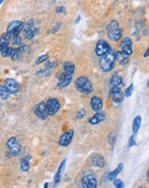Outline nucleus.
Instances as JSON below:
<instances>
[{
	"mask_svg": "<svg viewBox=\"0 0 149 188\" xmlns=\"http://www.w3.org/2000/svg\"><path fill=\"white\" fill-rule=\"evenodd\" d=\"M49 116H54L60 110V103L57 99H50L45 103Z\"/></svg>",
	"mask_w": 149,
	"mask_h": 188,
	"instance_id": "5",
	"label": "nucleus"
},
{
	"mask_svg": "<svg viewBox=\"0 0 149 188\" xmlns=\"http://www.w3.org/2000/svg\"><path fill=\"white\" fill-rule=\"evenodd\" d=\"M76 70V66H75V63L72 62H65L64 64V71L66 74L69 75H73V74L75 73Z\"/></svg>",
	"mask_w": 149,
	"mask_h": 188,
	"instance_id": "17",
	"label": "nucleus"
},
{
	"mask_svg": "<svg viewBox=\"0 0 149 188\" xmlns=\"http://www.w3.org/2000/svg\"><path fill=\"white\" fill-rule=\"evenodd\" d=\"M11 51H12V48L10 47V46H8L2 51H0V53H1V55H2L3 57H9V56H11Z\"/></svg>",
	"mask_w": 149,
	"mask_h": 188,
	"instance_id": "32",
	"label": "nucleus"
},
{
	"mask_svg": "<svg viewBox=\"0 0 149 188\" xmlns=\"http://www.w3.org/2000/svg\"><path fill=\"white\" fill-rule=\"evenodd\" d=\"M116 62V52L110 50L105 55L102 56L99 60V68L104 72H110L115 66Z\"/></svg>",
	"mask_w": 149,
	"mask_h": 188,
	"instance_id": "1",
	"label": "nucleus"
},
{
	"mask_svg": "<svg viewBox=\"0 0 149 188\" xmlns=\"http://www.w3.org/2000/svg\"><path fill=\"white\" fill-rule=\"evenodd\" d=\"M116 59L121 65H126L129 62V56L125 54L123 51L119 50L116 53Z\"/></svg>",
	"mask_w": 149,
	"mask_h": 188,
	"instance_id": "16",
	"label": "nucleus"
},
{
	"mask_svg": "<svg viewBox=\"0 0 149 188\" xmlns=\"http://www.w3.org/2000/svg\"><path fill=\"white\" fill-rule=\"evenodd\" d=\"M149 56V47L147 48V50H146L145 54H144V57H148Z\"/></svg>",
	"mask_w": 149,
	"mask_h": 188,
	"instance_id": "44",
	"label": "nucleus"
},
{
	"mask_svg": "<svg viewBox=\"0 0 149 188\" xmlns=\"http://www.w3.org/2000/svg\"><path fill=\"white\" fill-rule=\"evenodd\" d=\"M34 114L38 116L40 119H46L48 115V112H47V109H46V105L44 102H41L39 103V105H37L34 107Z\"/></svg>",
	"mask_w": 149,
	"mask_h": 188,
	"instance_id": "9",
	"label": "nucleus"
},
{
	"mask_svg": "<svg viewBox=\"0 0 149 188\" xmlns=\"http://www.w3.org/2000/svg\"><path fill=\"white\" fill-rule=\"evenodd\" d=\"M58 80H58V83H57V86L61 87V88H64V87L68 86L71 83L72 75H69V74H66L65 73H63L58 76Z\"/></svg>",
	"mask_w": 149,
	"mask_h": 188,
	"instance_id": "13",
	"label": "nucleus"
},
{
	"mask_svg": "<svg viewBox=\"0 0 149 188\" xmlns=\"http://www.w3.org/2000/svg\"><path fill=\"white\" fill-rule=\"evenodd\" d=\"M141 116H137L134 119V121H133L132 130L134 134L137 133V132L139 131L140 127H141Z\"/></svg>",
	"mask_w": 149,
	"mask_h": 188,
	"instance_id": "21",
	"label": "nucleus"
},
{
	"mask_svg": "<svg viewBox=\"0 0 149 188\" xmlns=\"http://www.w3.org/2000/svg\"><path fill=\"white\" fill-rule=\"evenodd\" d=\"M57 65V61H49L45 63V69L50 70V69H52V68H56Z\"/></svg>",
	"mask_w": 149,
	"mask_h": 188,
	"instance_id": "34",
	"label": "nucleus"
},
{
	"mask_svg": "<svg viewBox=\"0 0 149 188\" xmlns=\"http://www.w3.org/2000/svg\"><path fill=\"white\" fill-rule=\"evenodd\" d=\"M85 115H86V111L84 109H81V110H79L77 114H76V118L77 119H82V118H83L85 116Z\"/></svg>",
	"mask_w": 149,
	"mask_h": 188,
	"instance_id": "38",
	"label": "nucleus"
},
{
	"mask_svg": "<svg viewBox=\"0 0 149 188\" xmlns=\"http://www.w3.org/2000/svg\"><path fill=\"white\" fill-rule=\"evenodd\" d=\"M108 141H109V144L110 145L114 144V141H115V134L114 133H111L109 135V138H108Z\"/></svg>",
	"mask_w": 149,
	"mask_h": 188,
	"instance_id": "41",
	"label": "nucleus"
},
{
	"mask_svg": "<svg viewBox=\"0 0 149 188\" xmlns=\"http://www.w3.org/2000/svg\"><path fill=\"white\" fill-rule=\"evenodd\" d=\"M2 38H4V39H7V40H11V38H12V35H11V33H8V32H6V33H4L3 34H2V36H1Z\"/></svg>",
	"mask_w": 149,
	"mask_h": 188,
	"instance_id": "42",
	"label": "nucleus"
},
{
	"mask_svg": "<svg viewBox=\"0 0 149 188\" xmlns=\"http://www.w3.org/2000/svg\"><path fill=\"white\" fill-rule=\"evenodd\" d=\"M22 53H23V52L22 51L20 47L15 48V49H12V51H11V60H12V61H17V60H19V59L22 57Z\"/></svg>",
	"mask_w": 149,
	"mask_h": 188,
	"instance_id": "20",
	"label": "nucleus"
},
{
	"mask_svg": "<svg viewBox=\"0 0 149 188\" xmlns=\"http://www.w3.org/2000/svg\"><path fill=\"white\" fill-rule=\"evenodd\" d=\"M9 44H10V41L7 40V39H4V38H0V51L5 49L6 47L9 46Z\"/></svg>",
	"mask_w": 149,
	"mask_h": 188,
	"instance_id": "31",
	"label": "nucleus"
},
{
	"mask_svg": "<svg viewBox=\"0 0 149 188\" xmlns=\"http://www.w3.org/2000/svg\"><path fill=\"white\" fill-rule=\"evenodd\" d=\"M107 37L111 41H114V42L119 41L123 37V29L120 28H116L107 31Z\"/></svg>",
	"mask_w": 149,
	"mask_h": 188,
	"instance_id": "11",
	"label": "nucleus"
},
{
	"mask_svg": "<svg viewBox=\"0 0 149 188\" xmlns=\"http://www.w3.org/2000/svg\"><path fill=\"white\" fill-rule=\"evenodd\" d=\"M135 145H136V142L135 141V136L131 135L129 137V147H132Z\"/></svg>",
	"mask_w": 149,
	"mask_h": 188,
	"instance_id": "39",
	"label": "nucleus"
},
{
	"mask_svg": "<svg viewBox=\"0 0 149 188\" xmlns=\"http://www.w3.org/2000/svg\"><path fill=\"white\" fill-rule=\"evenodd\" d=\"M56 12L57 14H65L66 13V10L64 6H59L56 9Z\"/></svg>",
	"mask_w": 149,
	"mask_h": 188,
	"instance_id": "40",
	"label": "nucleus"
},
{
	"mask_svg": "<svg viewBox=\"0 0 149 188\" xmlns=\"http://www.w3.org/2000/svg\"><path fill=\"white\" fill-rule=\"evenodd\" d=\"M90 105H91V107L94 112H99V111H102L103 102H102V99L99 97H96V96L93 97L90 101Z\"/></svg>",
	"mask_w": 149,
	"mask_h": 188,
	"instance_id": "14",
	"label": "nucleus"
},
{
	"mask_svg": "<svg viewBox=\"0 0 149 188\" xmlns=\"http://www.w3.org/2000/svg\"><path fill=\"white\" fill-rule=\"evenodd\" d=\"M23 22H21V21H18V20H16V21H13V22H11L9 25H8V27H7V30H6V32H8V33H11L17 27H19L20 25H22Z\"/></svg>",
	"mask_w": 149,
	"mask_h": 188,
	"instance_id": "23",
	"label": "nucleus"
},
{
	"mask_svg": "<svg viewBox=\"0 0 149 188\" xmlns=\"http://www.w3.org/2000/svg\"><path fill=\"white\" fill-rule=\"evenodd\" d=\"M111 50L110 45L105 39H99L95 46V53L98 56H102Z\"/></svg>",
	"mask_w": 149,
	"mask_h": 188,
	"instance_id": "3",
	"label": "nucleus"
},
{
	"mask_svg": "<svg viewBox=\"0 0 149 188\" xmlns=\"http://www.w3.org/2000/svg\"><path fill=\"white\" fill-rule=\"evenodd\" d=\"M5 85L11 94H16L19 92V89H20L19 84L14 79H11V78L6 79L5 80Z\"/></svg>",
	"mask_w": 149,
	"mask_h": 188,
	"instance_id": "10",
	"label": "nucleus"
},
{
	"mask_svg": "<svg viewBox=\"0 0 149 188\" xmlns=\"http://www.w3.org/2000/svg\"><path fill=\"white\" fill-rule=\"evenodd\" d=\"M58 27H59V25H57V26H55V27L53 28V29H52V33H56V32L59 29Z\"/></svg>",
	"mask_w": 149,
	"mask_h": 188,
	"instance_id": "43",
	"label": "nucleus"
},
{
	"mask_svg": "<svg viewBox=\"0 0 149 188\" xmlns=\"http://www.w3.org/2000/svg\"><path fill=\"white\" fill-rule=\"evenodd\" d=\"M124 94L123 93L121 88L118 86H113L110 90V97L112 101L116 104H120L124 99Z\"/></svg>",
	"mask_w": 149,
	"mask_h": 188,
	"instance_id": "6",
	"label": "nucleus"
},
{
	"mask_svg": "<svg viewBox=\"0 0 149 188\" xmlns=\"http://www.w3.org/2000/svg\"><path fill=\"white\" fill-rule=\"evenodd\" d=\"M123 82V77L120 75H114L113 77L110 79V84L112 86H119Z\"/></svg>",
	"mask_w": 149,
	"mask_h": 188,
	"instance_id": "25",
	"label": "nucleus"
},
{
	"mask_svg": "<svg viewBox=\"0 0 149 188\" xmlns=\"http://www.w3.org/2000/svg\"><path fill=\"white\" fill-rule=\"evenodd\" d=\"M6 146L10 150V152L13 156H18L21 153V146L17 143V138L15 137H11L7 142Z\"/></svg>",
	"mask_w": 149,
	"mask_h": 188,
	"instance_id": "4",
	"label": "nucleus"
},
{
	"mask_svg": "<svg viewBox=\"0 0 149 188\" xmlns=\"http://www.w3.org/2000/svg\"><path fill=\"white\" fill-rule=\"evenodd\" d=\"M46 186H48V184H47V183L45 184V187H46Z\"/></svg>",
	"mask_w": 149,
	"mask_h": 188,
	"instance_id": "47",
	"label": "nucleus"
},
{
	"mask_svg": "<svg viewBox=\"0 0 149 188\" xmlns=\"http://www.w3.org/2000/svg\"><path fill=\"white\" fill-rule=\"evenodd\" d=\"M12 44L13 45H16V46L21 45L22 44V38L20 36H15V37H13V39H12Z\"/></svg>",
	"mask_w": 149,
	"mask_h": 188,
	"instance_id": "35",
	"label": "nucleus"
},
{
	"mask_svg": "<svg viewBox=\"0 0 149 188\" xmlns=\"http://www.w3.org/2000/svg\"><path fill=\"white\" fill-rule=\"evenodd\" d=\"M133 91H134V85L133 84H130V86L127 87V89L125 90V92H124V95L126 96V97H130L133 93Z\"/></svg>",
	"mask_w": 149,
	"mask_h": 188,
	"instance_id": "36",
	"label": "nucleus"
},
{
	"mask_svg": "<svg viewBox=\"0 0 149 188\" xmlns=\"http://www.w3.org/2000/svg\"><path fill=\"white\" fill-rule=\"evenodd\" d=\"M66 161H67V159H64V160L61 162L60 166H59L58 169H57V172L56 173L55 176H54V182H55L56 184H57V183L60 182L61 176H62V173H63L64 169V167H65Z\"/></svg>",
	"mask_w": 149,
	"mask_h": 188,
	"instance_id": "19",
	"label": "nucleus"
},
{
	"mask_svg": "<svg viewBox=\"0 0 149 188\" xmlns=\"http://www.w3.org/2000/svg\"><path fill=\"white\" fill-rule=\"evenodd\" d=\"M106 119V113L105 112H96V114L94 115L91 118H89L88 122L91 125H98L100 122H103Z\"/></svg>",
	"mask_w": 149,
	"mask_h": 188,
	"instance_id": "12",
	"label": "nucleus"
},
{
	"mask_svg": "<svg viewBox=\"0 0 149 188\" xmlns=\"http://www.w3.org/2000/svg\"><path fill=\"white\" fill-rule=\"evenodd\" d=\"M119 28V24H118V22L116 21V20H112L110 21V23L107 25L106 27V30L109 31V30H111V29H114V28Z\"/></svg>",
	"mask_w": 149,
	"mask_h": 188,
	"instance_id": "29",
	"label": "nucleus"
},
{
	"mask_svg": "<svg viewBox=\"0 0 149 188\" xmlns=\"http://www.w3.org/2000/svg\"><path fill=\"white\" fill-rule=\"evenodd\" d=\"M123 163H119L117 168H116L115 170H113L112 172L109 173V174H108V180H110V181H113L114 180H116V178L117 177L118 174L121 173V171H123Z\"/></svg>",
	"mask_w": 149,
	"mask_h": 188,
	"instance_id": "18",
	"label": "nucleus"
},
{
	"mask_svg": "<svg viewBox=\"0 0 149 188\" xmlns=\"http://www.w3.org/2000/svg\"><path fill=\"white\" fill-rule=\"evenodd\" d=\"M92 164L96 168H102L105 166V161L101 155L95 154L92 156Z\"/></svg>",
	"mask_w": 149,
	"mask_h": 188,
	"instance_id": "15",
	"label": "nucleus"
},
{
	"mask_svg": "<svg viewBox=\"0 0 149 188\" xmlns=\"http://www.w3.org/2000/svg\"><path fill=\"white\" fill-rule=\"evenodd\" d=\"M80 20H81V17H78V18L76 19V23H79Z\"/></svg>",
	"mask_w": 149,
	"mask_h": 188,
	"instance_id": "45",
	"label": "nucleus"
},
{
	"mask_svg": "<svg viewBox=\"0 0 149 188\" xmlns=\"http://www.w3.org/2000/svg\"><path fill=\"white\" fill-rule=\"evenodd\" d=\"M76 88L77 89L78 92L83 94H90L93 92V85L88 78L86 76H81L77 78L75 81Z\"/></svg>",
	"mask_w": 149,
	"mask_h": 188,
	"instance_id": "2",
	"label": "nucleus"
},
{
	"mask_svg": "<svg viewBox=\"0 0 149 188\" xmlns=\"http://www.w3.org/2000/svg\"><path fill=\"white\" fill-rule=\"evenodd\" d=\"M74 130L73 129H70L66 131L64 133H63L61 135V137L59 138V141H58V144L61 146H64V147H66L69 144L71 143L73 137H74Z\"/></svg>",
	"mask_w": 149,
	"mask_h": 188,
	"instance_id": "8",
	"label": "nucleus"
},
{
	"mask_svg": "<svg viewBox=\"0 0 149 188\" xmlns=\"http://www.w3.org/2000/svg\"><path fill=\"white\" fill-rule=\"evenodd\" d=\"M30 168V165H29V161L24 160L22 159V162H21V170L22 172H28Z\"/></svg>",
	"mask_w": 149,
	"mask_h": 188,
	"instance_id": "26",
	"label": "nucleus"
},
{
	"mask_svg": "<svg viewBox=\"0 0 149 188\" xmlns=\"http://www.w3.org/2000/svg\"><path fill=\"white\" fill-rule=\"evenodd\" d=\"M82 186L84 188L97 187V180L93 174L85 175L82 179Z\"/></svg>",
	"mask_w": 149,
	"mask_h": 188,
	"instance_id": "7",
	"label": "nucleus"
},
{
	"mask_svg": "<svg viewBox=\"0 0 149 188\" xmlns=\"http://www.w3.org/2000/svg\"><path fill=\"white\" fill-rule=\"evenodd\" d=\"M113 181H114V186H115V187L116 188L123 187V182L121 180L116 179V180H114Z\"/></svg>",
	"mask_w": 149,
	"mask_h": 188,
	"instance_id": "37",
	"label": "nucleus"
},
{
	"mask_svg": "<svg viewBox=\"0 0 149 188\" xmlns=\"http://www.w3.org/2000/svg\"><path fill=\"white\" fill-rule=\"evenodd\" d=\"M133 42L130 38L129 37H125L121 40V47H123V46H132Z\"/></svg>",
	"mask_w": 149,
	"mask_h": 188,
	"instance_id": "28",
	"label": "nucleus"
},
{
	"mask_svg": "<svg viewBox=\"0 0 149 188\" xmlns=\"http://www.w3.org/2000/svg\"><path fill=\"white\" fill-rule=\"evenodd\" d=\"M48 58H49V56L47 55V54H45V55H41L39 56V58L36 60L35 62V64L36 65H39L40 63H42V62H46L48 60Z\"/></svg>",
	"mask_w": 149,
	"mask_h": 188,
	"instance_id": "33",
	"label": "nucleus"
},
{
	"mask_svg": "<svg viewBox=\"0 0 149 188\" xmlns=\"http://www.w3.org/2000/svg\"><path fill=\"white\" fill-rule=\"evenodd\" d=\"M23 28H24V23H22V25H20L19 27H17V28L11 33V35H12V37H15V36H20V33H22V31L23 30Z\"/></svg>",
	"mask_w": 149,
	"mask_h": 188,
	"instance_id": "30",
	"label": "nucleus"
},
{
	"mask_svg": "<svg viewBox=\"0 0 149 188\" xmlns=\"http://www.w3.org/2000/svg\"><path fill=\"white\" fill-rule=\"evenodd\" d=\"M10 92L5 86V85L0 84V99H8L10 98Z\"/></svg>",
	"mask_w": 149,
	"mask_h": 188,
	"instance_id": "22",
	"label": "nucleus"
},
{
	"mask_svg": "<svg viewBox=\"0 0 149 188\" xmlns=\"http://www.w3.org/2000/svg\"><path fill=\"white\" fill-rule=\"evenodd\" d=\"M147 177L149 178V168H147Z\"/></svg>",
	"mask_w": 149,
	"mask_h": 188,
	"instance_id": "46",
	"label": "nucleus"
},
{
	"mask_svg": "<svg viewBox=\"0 0 149 188\" xmlns=\"http://www.w3.org/2000/svg\"><path fill=\"white\" fill-rule=\"evenodd\" d=\"M39 33V28H33L32 29L28 30L27 32H25V39H32L33 37L36 36V34Z\"/></svg>",
	"mask_w": 149,
	"mask_h": 188,
	"instance_id": "24",
	"label": "nucleus"
},
{
	"mask_svg": "<svg viewBox=\"0 0 149 188\" xmlns=\"http://www.w3.org/2000/svg\"><path fill=\"white\" fill-rule=\"evenodd\" d=\"M3 2H4V0H0V5H1V4H2Z\"/></svg>",
	"mask_w": 149,
	"mask_h": 188,
	"instance_id": "48",
	"label": "nucleus"
},
{
	"mask_svg": "<svg viewBox=\"0 0 149 188\" xmlns=\"http://www.w3.org/2000/svg\"><path fill=\"white\" fill-rule=\"evenodd\" d=\"M33 26H34V21H33V19H30V20H28V22L24 24L23 31L24 32H27L28 30L32 29L33 28Z\"/></svg>",
	"mask_w": 149,
	"mask_h": 188,
	"instance_id": "27",
	"label": "nucleus"
}]
</instances>
